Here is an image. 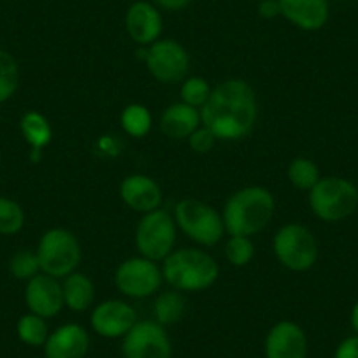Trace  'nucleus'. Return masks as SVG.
Instances as JSON below:
<instances>
[{
  "mask_svg": "<svg viewBox=\"0 0 358 358\" xmlns=\"http://www.w3.org/2000/svg\"><path fill=\"white\" fill-rule=\"evenodd\" d=\"M287 178L292 187L302 192H309L322 179V172H320L316 162H313L311 158L297 157L288 164Z\"/></svg>",
  "mask_w": 358,
  "mask_h": 358,
  "instance_id": "nucleus-23",
  "label": "nucleus"
},
{
  "mask_svg": "<svg viewBox=\"0 0 358 358\" xmlns=\"http://www.w3.org/2000/svg\"><path fill=\"white\" fill-rule=\"evenodd\" d=\"M20 130L32 151H43L53 141L50 120L39 111H27L20 120Z\"/></svg>",
  "mask_w": 358,
  "mask_h": 358,
  "instance_id": "nucleus-21",
  "label": "nucleus"
},
{
  "mask_svg": "<svg viewBox=\"0 0 358 358\" xmlns=\"http://www.w3.org/2000/svg\"><path fill=\"white\" fill-rule=\"evenodd\" d=\"M120 197L129 209L146 215L162 208L164 192L151 176L130 174L120 185Z\"/></svg>",
  "mask_w": 358,
  "mask_h": 358,
  "instance_id": "nucleus-16",
  "label": "nucleus"
},
{
  "mask_svg": "<svg viewBox=\"0 0 358 358\" xmlns=\"http://www.w3.org/2000/svg\"><path fill=\"white\" fill-rule=\"evenodd\" d=\"M311 213L325 223H339L358 209V187L341 176H325L308 192Z\"/></svg>",
  "mask_w": 358,
  "mask_h": 358,
  "instance_id": "nucleus-4",
  "label": "nucleus"
},
{
  "mask_svg": "<svg viewBox=\"0 0 358 358\" xmlns=\"http://www.w3.org/2000/svg\"><path fill=\"white\" fill-rule=\"evenodd\" d=\"M164 281L178 292H204L220 278V265L202 248L174 250L162 262Z\"/></svg>",
  "mask_w": 358,
  "mask_h": 358,
  "instance_id": "nucleus-3",
  "label": "nucleus"
},
{
  "mask_svg": "<svg viewBox=\"0 0 358 358\" xmlns=\"http://www.w3.org/2000/svg\"><path fill=\"white\" fill-rule=\"evenodd\" d=\"M281 16L304 32H318L330 18L329 0H278Z\"/></svg>",
  "mask_w": 358,
  "mask_h": 358,
  "instance_id": "nucleus-17",
  "label": "nucleus"
},
{
  "mask_svg": "<svg viewBox=\"0 0 358 358\" xmlns=\"http://www.w3.org/2000/svg\"><path fill=\"white\" fill-rule=\"evenodd\" d=\"M120 123H122V129L127 136L143 139L150 134L151 127H153V118H151V113L146 106L130 104L122 111Z\"/></svg>",
  "mask_w": 358,
  "mask_h": 358,
  "instance_id": "nucleus-24",
  "label": "nucleus"
},
{
  "mask_svg": "<svg viewBox=\"0 0 358 358\" xmlns=\"http://www.w3.org/2000/svg\"><path fill=\"white\" fill-rule=\"evenodd\" d=\"M37 258L41 264V273L64 280L69 274L76 273L83 260L81 243L71 230L55 229L46 230L37 243Z\"/></svg>",
  "mask_w": 358,
  "mask_h": 358,
  "instance_id": "nucleus-6",
  "label": "nucleus"
},
{
  "mask_svg": "<svg viewBox=\"0 0 358 358\" xmlns=\"http://www.w3.org/2000/svg\"><path fill=\"white\" fill-rule=\"evenodd\" d=\"M123 358H172V343L165 327L143 320L122 337Z\"/></svg>",
  "mask_w": 358,
  "mask_h": 358,
  "instance_id": "nucleus-11",
  "label": "nucleus"
},
{
  "mask_svg": "<svg viewBox=\"0 0 358 358\" xmlns=\"http://www.w3.org/2000/svg\"><path fill=\"white\" fill-rule=\"evenodd\" d=\"M258 15L264 20H274L281 16L278 0H262V2H258Z\"/></svg>",
  "mask_w": 358,
  "mask_h": 358,
  "instance_id": "nucleus-33",
  "label": "nucleus"
},
{
  "mask_svg": "<svg viewBox=\"0 0 358 358\" xmlns=\"http://www.w3.org/2000/svg\"><path fill=\"white\" fill-rule=\"evenodd\" d=\"M308 334L292 320L274 323L264 341L265 358H308Z\"/></svg>",
  "mask_w": 358,
  "mask_h": 358,
  "instance_id": "nucleus-13",
  "label": "nucleus"
},
{
  "mask_svg": "<svg viewBox=\"0 0 358 358\" xmlns=\"http://www.w3.org/2000/svg\"><path fill=\"white\" fill-rule=\"evenodd\" d=\"M334 358H358V336L346 337L337 344L334 351Z\"/></svg>",
  "mask_w": 358,
  "mask_h": 358,
  "instance_id": "nucleus-32",
  "label": "nucleus"
},
{
  "mask_svg": "<svg viewBox=\"0 0 358 358\" xmlns=\"http://www.w3.org/2000/svg\"><path fill=\"white\" fill-rule=\"evenodd\" d=\"M125 29L137 46H151L158 39H162V32H164V18H162L160 9L153 2L137 0L127 9Z\"/></svg>",
  "mask_w": 358,
  "mask_h": 358,
  "instance_id": "nucleus-15",
  "label": "nucleus"
},
{
  "mask_svg": "<svg viewBox=\"0 0 358 358\" xmlns=\"http://www.w3.org/2000/svg\"><path fill=\"white\" fill-rule=\"evenodd\" d=\"M185 313H187V301H185L183 294L174 288L160 292L153 302L155 322L160 323L162 327L176 325L183 320Z\"/></svg>",
  "mask_w": 358,
  "mask_h": 358,
  "instance_id": "nucleus-22",
  "label": "nucleus"
},
{
  "mask_svg": "<svg viewBox=\"0 0 358 358\" xmlns=\"http://www.w3.org/2000/svg\"><path fill=\"white\" fill-rule=\"evenodd\" d=\"M202 125L201 109H195L185 102L171 104L160 116V130L172 141L188 139Z\"/></svg>",
  "mask_w": 358,
  "mask_h": 358,
  "instance_id": "nucleus-19",
  "label": "nucleus"
},
{
  "mask_svg": "<svg viewBox=\"0 0 358 358\" xmlns=\"http://www.w3.org/2000/svg\"><path fill=\"white\" fill-rule=\"evenodd\" d=\"M90 350V334L79 323H65L50 332L44 355L46 358H85Z\"/></svg>",
  "mask_w": 358,
  "mask_h": 358,
  "instance_id": "nucleus-18",
  "label": "nucleus"
},
{
  "mask_svg": "<svg viewBox=\"0 0 358 358\" xmlns=\"http://www.w3.org/2000/svg\"><path fill=\"white\" fill-rule=\"evenodd\" d=\"M25 304L29 313L41 318H55L65 308L62 281L41 273L25 285Z\"/></svg>",
  "mask_w": 358,
  "mask_h": 358,
  "instance_id": "nucleus-14",
  "label": "nucleus"
},
{
  "mask_svg": "<svg viewBox=\"0 0 358 358\" xmlns=\"http://www.w3.org/2000/svg\"><path fill=\"white\" fill-rule=\"evenodd\" d=\"M178 230L201 248H213L225 237L222 213L199 199H183L176 204L174 213Z\"/></svg>",
  "mask_w": 358,
  "mask_h": 358,
  "instance_id": "nucleus-5",
  "label": "nucleus"
},
{
  "mask_svg": "<svg viewBox=\"0 0 358 358\" xmlns=\"http://www.w3.org/2000/svg\"><path fill=\"white\" fill-rule=\"evenodd\" d=\"M62 290H64L65 308L74 313L88 311L95 302V283L92 278L85 273L69 274L62 281Z\"/></svg>",
  "mask_w": 358,
  "mask_h": 358,
  "instance_id": "nucleus-20",
  "label": "nucleus"
},
{
  "mask_svg": "<svg viewBox=\"0 0 358 358\" xmlns=\"http://www.w3.org/2000/svg\"><path fill=\"white\" fill-rule=\"evenodd\" d=\"M213 88L209 86L208 79L202 76H188L179 88L181 94V102L192 106L195 109H202L204 104L208 102L209 95H211Z\"/></svg>",
  "mask_w": 358,
  "mask_h": 358,
  "instance_id": "nucleus-27",
  "label": "nucleus"
},
{
  "mask_svg": "<svg viewBox=\"0 0 358 358\" xmlns=\"http://www.w3.org/2000/svg\"><path fill=\"white\" fill-rule=\"evenodd\" d=\"M350 323H351V329H353L355 334H357V336H358V301L355 302L353 309H351Z\"/></svg>",
  "mask_w": 358,
  "mask_h": 358,
  "instance_id": "nucleus-35",
  "label": "nucleus"
},
{
  "mask_svg": "<svg viewBox=\"0 0 358 358\" xmlns=\"http://www.w3.org/2000/svg\"><path fill=\"white\" fill-rule=\"evenodd\" d=\"M20 88V65L9 51L0 50V104L11 101Z\"/></svg>",
  "mask_w": 358,
  "mask_h": 358,
  "instance_id": "nucleus-26",
  "label": "nucleus"
},
{
  "mask_svg": "<svg viewBox=\"0 0 358 358\" xmlns=\"http://www.w3.org/2000/svg\"><path fill=\"white\" fill-rule=\"evenodd\" d=\"M16 334L23 344L39 348L46 344L48 337H50V327L44 318L34 315V313H27L16 323Z\"/></svg>",
  "mask_w": 358,
  "mask_h": 358,
  "instance_id": "nucleus-25",
  "label": "nucleus"
},
{
  "mask_svg": "<svg viewBox=\"0 0 358 358\" xmlns=\"http://www.w3.org/2000/svg\"><path fill=\"white\" fill-rule=\"evenodd\" d=\"M202 125L218 141H241L251 134L258 120V99L253 86L230 78L213 88L201 109Z\"/></svg>",
  "mask_w": 358,
  "mask_h": 358,
  "instance_id": "nucleus-1",
  "label": "nucleus"
},
{
  "mask_svg": "<svg viewBox=\"0 0 358 358\" xmlns=\"http://www.w3.org/2000/svg\"><path fill=\"white\" fill-rule=\"evenodd\" d=\"M187 141H188V144H190V148L195 151V153L204 155V153H209V151L215 148L216 141H218V139H216L215 134H213L211 130L206 129L204 125H201L197 130H195L194 134H192L190 137H188Z\"/></svg>",
  "mask_w": 358,
  "mask_h": 358,
  "instance_id": "nucleus-31",
  "label": "nucleus"
},
{
  "mask_svg": "<svg viewBox=\"0 0 358 358\" xmlns=\"http://www.w3.org/2000/svg\"><path fill=\"white\" fill-rule=\"evenodd\" d=\"M225 258L234 267H246L255 257V244L251 237L229 236L225 241Z\"/></svg>",
  "mask_w": 358,
  "mask_h": 358,
  "instance_id": "nucleus-29",
  "label": "nucleus"
},
{
  "mask_svg": "<svg viewBox=\"0 0 358 358\" xmlns=\"http://www.w3.org/2000/svg\"><path fill=\"white\" fill-rule=\"evenodd\" d=\"M148 72L162 85L183 83L190 71V55L187 48L174 39H158L144 51Z\"/></svg>",
  "mask_w": 358,
  "mask_h": 358,
  "instance_id": "nucleus-10",
  "label": "nucleus"
},
{
  "mask_svg": "<svg viewBox=\"0 0 358 358\" xmlns=\"http://www.w3.org/2000/svg\"><path fill=\"white\" fill-rule=\"evenodd\" d=\"M137 320V311L125 301L109 299L94 308L90 315V327L104 339H120L130 332Z\"/></svg>",
  "mask_w": 358,
  "mask_h": 358,
  "instance_id": "nucleus-12",
  "label": "nucleus"
},
{
  "mask_svg": "<svg viewBox=\"0 0 358 358\" xmlns=\"http://www.w3.org/2000/svg\"><path fill=\"white\" fill-rule=\"evenodd\" d=\"M151 2L158 9H165V11H181L194 4V0H151Z\"/></svg>",
  "mask_w": 358,
  "mask_h": 358,
  "instance_id": "nucleus-34",
  "label": "nucleus"
},
{
  "mask_svg": "<svg viewBox=\"0 0 358 358\" xmlns=\"http://www.w3.org/2000/svg\"><path fill=\"white\" fill-rule=\"evenodd\" d=\"M9 273L13 274V278H16L18 281H25V283L41 274V264L36 251L22 250L13 255L9 260Z\"/></svg>",
  "mask_w": 358,
  "mask_h": 358,
  "instance_id": "nucleus-30",
  "label": "nucleus"
},
{
  "mask_svg": "<svg viewBox=\"0 0 358 358\" xmlns=\"http://www.w3.org/2000/svg\"><path fill=\"white\" fill-rule=\"evenodd\" d=\"M25 227V211L16 201L0 197V236H15Z\"/></svg>",
  "mask_w": 358,
  "mask_h": 358,
  "instance_id": "nucleus-28",
  "label": "nucleus"
},
{
  "mask_svg": "<svg viewBox=\"0 0 358 358\" xmlns=\"http://www.w3.org/2000/svg\"><path fill=\"white\" fill-rule=\"evenodd\" d=\"M276 215V199L265 187L251 185L234 192L223 206L227 236L253 237L267 229Z\"/></svg>",
  "mask_w": 358,
  "mask_h": 358,
  "instance_id": "nucleus-2",
  "label": "nucleus"
},
{
  "mask_svg": "<svg viewBox=\"0 0 358 358\" xmlns=\"http://www.w3.org/2000/svg\"><path fill=\"white\" fill-rule=\"evenodd\" d=\"M273 251L281 265L292 273H308L320 258L315 234L302 223H287L273 237Z\"/></svg>",
  "mask_w": 358,
  "mask_h": 358,
  "instance_id": "nucleus-7",
  "label": "nucleus"
},
{
  "mask_svg": "<svg viewBox=\"0 0 358 358\" xmlns=\"http://www.w3.org/2000/svg\"><path fill=\"white\" fill-rule=\"evenodd\" d=\"M257 2H262V0H257Z\"/></svg>",
  "mask_w": 358,
  "mask_h": 358,
  "instance_id": "nucleus-37",
  "label": "nucleus"
},
{
  "mask_svg": "<svg viewBox=\"0 0 358 358\" xmlns=\"http://www.w3.org/2000/svg\"><path fill=\"white\" fill-rule=\"evenodd\" d=\"M0 164H2V157H0Z\"/></svg>",
  "mask_w": 358,
  "mask_h": 358,
  "instance_id": "nucleus-36",
  "label": "nucleus"
},
{
  "mask_svg": "<svg viewBox=\"0 0 358 358\" xmlns=\"http://www.w3.org/2000/svg\"><path fill=\"white\" fill-rule=\"evenodd\" d=\"M178 225L174 216L165 209L146 213L136 227V248L141 257L164 262L176 250Z\"/></svg>",
  "mask_w": 358,
  "mask_h": 358,
  "instance_id": "nucleus-8",
  "label": "nucleus"
},
{
  "mask_svg": "<svg viewBox=\"0 0 358 358\" xmlns=\"http://www.w3.org/2000/svg\"><path fill=\"white\" fill-rule=\"evenodd\" d=\"M164 274L158 262L144 257H130L116 267L115 287L123 297L148 299L160 292Z\"/></svg>",
  "mask_w": 358,
  "mask_h": 358,
  "instance_id": "nucleus-9",
  "label": "nucleus"
}]
</instances>
